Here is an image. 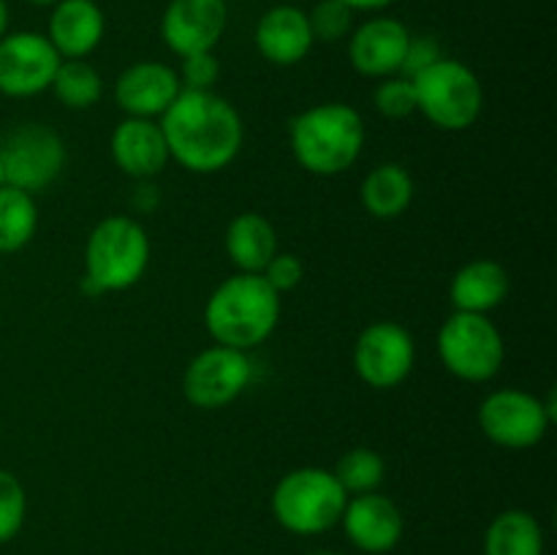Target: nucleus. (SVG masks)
<instances>
[{"mask_svg":"<svg viewBox=\"0 0 557 555\" xmlns=\"http://www.w3.org/2000/svg\"><path fill=\"white\" fill-rule=\"evenodd\" d=\"M9 22H11V14H9V3L5 0H0V38L9 33Z\"/></svg>","mask_w":557,"mask_h":555,"instance_id":"nucleus-35","label":"nucleus"},{"mask_svg":"<svg viewBox=\"0 0 557 555\" xmlns=\"http://www.w3.org/2000/svg\"><path fill=\"white\" fill-rule=\"evenodd\" d=\"M253 379L248 351L228 346H210L196 354L183 373V392L196 408H223L237 400Z\"/></svg>","mask_w":557,"mask_h":555,"instance_id":"nucleus-11","label":"nucleus"},{"mask_svg":"<svg viewBox=\"0 0 557 555\" xmlns=\"http://www.w3.org/2000/svg\"><path fill=\"white\" fill-rule=\"evenodd\" d=\"M484 555H544V528L525 509H506L484 531Z\"/></svg>","mask_w":557,"mask_h":555,"instance_id":"nucleus-23","label":"nucleus"},{"mask_svg":"<svg viewBox=\"0 0 557 555\" xmlns=\"http://www.w3.org/2000/svg\"><path fill=\"white\" fill-rule=\"evenodd\" d=\"M112 161L134 180H152L172 161L161 123L145 118H125L114 125L109 139Z\"/></svg>","mask_w":557,"mask_h":555,"instance_id":"nucleus-17","label":"nucleus"},{"mask_svg":"<svg viewBox=\"0 0 557 555\" xmlns=\"http://www.w3.org/2000/svg\"><path fill=\"white\" fill-rule=\"evenodd\" d=\"M373 107L386 120H406L417 114V90L408 76H386L373 92Z\"/></svg>","mask_w":557,"mask_h":555,"instance_id":"nucleus-28","label":"nucleus"},{"mask_svg":"<svg viewBox=\"0 0 557 555\" xmlns=\"http://www.w3.org/2000/svg\"><path fill=\"white\" fill-rule=\"evenodd\" d=\"M555 422V395L539 397L525 390H495L479 406L484 439L500 449L522 452L542 444Z\"/></svg>","mask_w":557,"mask_h":555,"instance_id":"nucleus-8","label":"nucleus"},{"mask_svg":"<svg viewBox=\"0 0 557 555\" xmlns=\"http://www.w3.org/2000/svg\"><path fill=\"white\" fill-rule=\"evenodd\" d=\"M411 30L395 16H370L357 25L348 36V60L357 74L370 79H386L397 76L406 60Z\"/></svg>","mask_w":557,"mask_h":555,"instance_id":"nucleus-14","label":"nucleus"},{"mask_svg":"<svg viewBox=\"0 0 557 555\" xmlns=\"http://www.w3.org/2000/svg\"><path fill=\"white\" fill-rule=\"evenodd\" d=\"M49 90L65 109H90L101 101L103 79L87 60H60Z\"/></svg>","mask_w":557,"mask_h":555,"instance_id":"nucleus-25","label":"nucleus"},{"mask_svg":"<svg viewBox=\"0 0 557 555\" xmlns=\"http://www.w3.org/2000/svg\"><path fill=\"white\" fill-rule=\"evenodd\" d=\"M253 41L267 63L281 65V69L302 63L315 44L308 22V11L288 3L272 5V9L261 14Z\"/></svg>","mask_w":557,"mask_h":555,"instance_id":"nucleus-18","label":"nucleus"},{"mask_svg":"<svg viewBox=\"0 0 557 555\" xmlns=\"http://www.w3.org/2000/svg\"><path fill=\"white\" fill-rule=\"evenodd\" d=\"M354 14H357V11L348 9L343 0H319V3L308 11L313 38L324 44H335L341 41V38H348L354 30Z\"/></svg>","mask_w":557,"mask_h":555,"instance_id":"nucleus-27","label":"nucleus"},{"mask_svg":"<svg viewBox=\"0 0 557 555\" xmlns=\"http://www.w3.org/2000/svg\"><path fill=\"white\" fill-rule=\"evenodd\" d=\"M228 25L226 0H169L161 38L177 58L212 52Z\"/></svg>","mask_w":557,"mask_h":555,"instance_id":"nucleus-13","label":"nucleus"},{"mask_svg":"<svg viewBox=\"0 0 557 555\" xmlns=\"http://www.w3.org/2000/svg\"><path fill=\"white\" fill-rule=\"evenodd\" d=\"M332 473H335V479L348 495H364L375 493L381 488V482L386 477V462L375 449L357 446V449H348L337 460Z\"/></svg>","mask_w":557,"mask_h":555,"instance_id":"nucleus-26","label":"nucleus"},{"mask_svg":"<svg viewBox=\"0 0 557 555\" xmlns=\"http://www.w3.org/2000/svg\"><path fill=\"white\" fill-rule=\"evenodd\" d=\"M310 555H343V553H335V550H315V553Z\"/></svg>","mask_w":557,"mask_h":555,"instance_id":"nucleus-37","label":"nucleus"},{"mask_svg":"<svg viewBox=\"0 0 557 555\" xmlns=\"http://www.w3.org/2000/svg\"><path fill=\"white\" fill-rule=\"evenodd\" d=\"M348 493L326 468L302 466L283 473L272 490V515L294 536H319L341 526Z\"/></svg>","mask_w":557,"mask_h":555,"instance_id":"nucleus-5","label":"nucleus"},{"mask_svg":"<svg viewBox=\"0 0 557 555\" xmlns=\"http://www.w3.org/2000/svg\"><path fill=\"white\" fill-rule=\"evenodd\" d=\"M341 522L348 542L368 555L392 553L406 533L400 506L381 495L379 490L364 495H348Z\"/></svg>","mask_w":557,"mask_h":555,"instance_id":"nucleus-15","label":"nucleus"},{"mask_svg":"<svg viewBox=\"0 0 557 555\" xmlns=\"http://www.w3.org/2000/svg\"><path fill=\"white\" fill-rule=\"evenodd\" d=\"M69 152L58 131L41 123H25L0 141L5 185L36 196L63 174Z\"/></svg>","mask_w":557,"mask_h":555,"instance_id":"nucleus-9","label":"nucleus"},{"mask_svg":"<svg viewBox=\"0 0 557 555\" xmlns=\"http://www.w3.org/2000/svg\"><path fill=\"white\" fill-rule=\"evenodd\" d=\"M150 267V237L136 218L109 215L92 226L85 245L87 294L128 292Z\"/></svg>","mask_w":557,"mask_h":555,"instance_id":"nucleus-4","label":"nucleus"},{"mask_svg":"<svg viewBox=\"0 0 557 555\" xmlns=\"http://www.w3.org/2000/svg\"><path fill=\"white\" fill-rule=\"evenodd\" d=\"M0 185H5V177H3V163H0Z\"/></svg>","mask_w":557,"mask_h":555,"instance_id":"nucleus-38","label":"nucleus"},{"mask_svg":"<svg viewBox=\"0 0 557 555\" xmlns=\"http://www.w3.org/2000/svg\"><path fill=\"white\" fill-rule=\"evenodd\" d=\"M103 33H107V16L96 0H58L44 36L63 60H85L101 47Z\"/></svg>","mask_w":557,"mask_h":555,"instance_id":"nucleus-19","label":"nucleus"},{"mask_svg":"<svg viewBox=\"0 0 557 555\" xmlns=\"http://www.w3.org/2000/svg\"><path fill=\"white\" fill-rule=\"evenodd\" d=\"M411 82L417 90V112L438 131L460 134L482 118L484 87L476 71L462 60L441 58Z\"/></svg>","mask_w":557,"mask_h":555,"instance_id":"nucleus-6","label":"nucleus"},{"mask_svg":"<svg viewBox=\"0 0 557 555\" xmlns=\"http://www.w3.org/2000/svg\"><path fill=\"white\" fill-rule=\"evenodd\" d=\"M288 141L305 172L335 177L348 172L362 156L364 120L351 103H315L292 120Z\"/></svg>","mask_w":557,"mask_h":555,"instance_id":"nucleus-3","label":"nucleus"},{"mask_svg":"<svg viewBox=\"0 0 557 555\" xmlns=\"http://www.w3.org/2000/svg\"><path fill=\"white\" fill-rule=\"evenodd\" d=\"M27 493L20 479L0 468V544H9L25 526Z\"/></svg>","mask_w":557,"mask_h":555,"instance_id":"nucleus-29","label":"nucleus"},{"mask_svg":"<svg viewBox=\"0 0 557 555\" xmlns=\"http://www.w3.org/2000/svg\"><path fill=\"white\" fill-rule=\"evenodd\" d=\"M343 3H346L348 9H354V11H364V14H379V11L395 5L397 0H343Z\"/></svg>","mask_w":557,"mask_h":555,"instance_id":"nucleus-34","label":"nucleus"},{"mask_svg":"<svg viewBox=\"0 0 557 555\" xmlns=\"http://www.w3.org/2000/svg\"><path fill=\"white\" fill-rule=\"evenodd\" d=\"M302 275H305L302 261H299L294 254H281V250L272 256L270 264H267L264 272H261V278H264L277 294L297 288L299 283H302Z\"/></svg>","mask_w":557,"mask_h":555,"instance_id":"nucleus-31","label":"nucleus"},{"mask_svg":"<svg viewBox=\"0 0 557 555\" xmlns=\"http://www.w3.org/2000/svg\"><path fill=\"white\" fill-rule=\"evenodd\" d=\"M435 346H438L441 365L455 379L468 384H484L504 368L506 343L490 316L455 310L441 324Z\"/></svg>","mask_w":557,"mask_h":555,"instance_id":"nucleus-7","label":"nucleus"},{"mask_svg":"<svg viewBox=\"0 0 557 555\" xmlns=\"http://www.w3.org/2000/svg\"><path fill=\"white\" fill-rule=\"evenodd\" d=\"M281 321V294L256 272H237L210 294L205 308V326L218 346H261Z\"/></svg>","mask_w":557,"mask_h":555,"instance_id":"nucleus-2","label":"nucleus"},{"mask_svg":"<svg viewBox=\"0 0 557 555\" xmlns=\"http://www.w3.org/2000/svg\"><path fill=\"white\" fill-rule=\"evenodd\" d=\"M172 161L194 174L223 172L239 156L245 125L237 107L215 90H183L161 114Z\"/></svg>","mask_w":557,"mask_h":555,"instance_id":"nucleus-1","label":"nucleus"},{"mask_svg":"<svg viewBox=\"0 0 557 555\" xmlns=\"http://www.w3.org/2000/svg\"><path fill=\"white\" fill-rule=\"evenodd\" d=\"M38 229L36 199L14 185H0V254H16Z\"/></svg>","mask_w":557,"mask_h":555,"instance_id":"nucleus-24","label":"nucleus"},{"mask_svg":"<svg viewBox=\"0 0 557 555\" xmlns=\"http://www.w3.org/2000/svg\"><path fill=\"white\" fill-rule=\"evenodd\" d=\"M441 58H444V52H441V44L435 41L433 36H411V41H408V49H406V60H403L400 76L413 79V76L422 74L424 69L438 63Z\"/></svg>","mask_w":557,"mask_h":555,"instance_id":"nucleus-32","label":"nucleus"},{"mask_svg":"<svg viewBox=\"0 0 557 555\" xmlns=\"http://www.w3.org/2000/svg\"><path fill=\"white\" fill-rule=\"evenodd\" d=\"M27 3H33V5H54V3H58V0H27Z\"/></svg>","mask_w":557,"mask_h":555,"instance_id":"nucleus-36","label":"nucleus"},{"mask_svg":"<svg viewBox=\"0 0 557 555\" xmlns=\"http://www.w3.org/2000/svg\"><path fill=\"white\" fill-rule=\"evenodd\" d=\"M226 254L239 272L261 275L277 254V232L270 218L261 212H239L237 218H232L226 229Z\"/></svg>","mask_w":557,"mask_h":555,"instance_id":"nucleus-21","label":"nucleus"},{"mask_svg":"<svg viewBox=\"0 0 557 555\" xmlns=\"http://www.w3.org/2000/svg\"><path fill=\"white\" fill-rule=\"evenodd\" d=\"M134 207L139 212H152L158 207V188L150 180H139L134 190Z\"/></svg>","mask_w":557,"mask_h":555,"instance_id":"nucleus-33","label":"nucleus"},{"mask_svg":"<svg viewBox=\"0 0 557 555\" xmlns=\"http://www.w3.org/2000/svg\"><path fill=\"white\" fill-rule=\"evenodd\" d=\"M180 92H183V85H180L177 71L161 60H139L128 65L114 82V103L128 118H161Z\"/></svg>","mask_w":557,"mask_h":555,"instance_id":"nucleus-16","label":"nucleus"},{"mask_svg":"<svg viewBox=\"0 0 557 555\" xmlns=\"http://www.w3.org/2000/svg\"><path fill=\"white\" fill-rule=\"evenodd\" d=\"M180 85L183 90H212L215 82L221 79V63H218L215 52H199V54H188V58H180Z\"/></svg>","mask_w":557,"mask_h":555,"instance_id":"nucleus-30","label":"nucleus"},{"mask_svg":"<svg viewBox=\"0 0 557 555\" xmlns=\"http://www.w3.org/2000/svg\"><path fill=\"white\" fill-rule=\"evenodd\" d=\"M60 60L63 58L44 33H5L0 38V92L9 98H30L49 90Z\"/></svg>","mask_w":557,"mask_h":555,"instance_id":"nucleus-12","label":"nucleus"},{"mask_svg":"<svg viewBox=\"0 0 557 555\" xmlns=\"http://www.w3.org/2000/svg\"><path fill=\"white\" fill-rule=\"evenodd\" d=\"M417 365L413 335L397 321H373L354 343V370L373 390H395Z\"/></svg>","mask_w":557,"mask_h":555,"instance_id":"nucleus-10","label":"nucleus"},{"mask_svg":"<svg viewBox=\"0 0 557 555\" xmlns=\"http://www.w3.org/2000/svg\"><path fill=\"white\" fill-rule=\"evenodd\" d=\"M511 292V278L500 261L473 259L455 272L449 283V297L455 310L482 313L500 308Z\"/></svg>","mask_w":557,"mask_h":555,"instance_id":"nucleus-20","label":"nucleus"},{"mask_svg":"<svg viewBox=\"0 0 557 555\" xmlns=\"http://www.w3.org/2000/svg\"><path fill=\"white\" fill-rule=\"evenodd\" d=\"M417 185H413L411 172L403 163H379L370 169L364 177L359 199H362L364 210L379 221H395L403 212L411 207Z\"/></svg>","mask_w":557,"mask_h":555,"instance_id":"nucleus-22","label":"nucleus"}]
</instances>
